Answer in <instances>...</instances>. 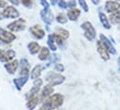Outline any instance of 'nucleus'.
Wrapping results in <instances>:
<instances>
[{"mask_svg":"<svg viewBox=\"0 0 120 110\" xmlns=\"http://www.w3.org/2000/svg\"><path fill=\"white\" fill-rule=\"evenodd\" d=\"M64 96L61 93H52L42 102L39 110H57L63 105Z\"/></svg>","mask_w":120,"mask_h":110,"instance_id":"obj_1","label":"nucleus"},{"mask_svg":"<svg viewBox=\"0 0 120 110\" xmlns=\"http://www.w3.org/2000/svg\"><path fill=\"white\" fill-rule=\"evenodd\" d=\"M46 82L48 84H50L51 86H57L62 84L65 81V77L61 75L60 72H54V71H49L45 78Z\"/></svg>","mask_w":120,"mask_h":110,"instance_id":"obj_2","label":"nucleus"},{"mask_svg":"<svg viewBox=\"0 0 120 110\" xmlns=\"http://www.w3.org/2000/svg\"><path fill=\"white\" fill-rule=\"evenodd\" d=\"M20 17V12L13 6H7L0 12V21L6 19H18Z\"/></svg>","mask_w":120,"mask_h":110,"instance_id":"obj_3","label":"nucleus"},{"mask_svg":"<svg viewBox=\"0 0 120 110\" xmlns=\"http://www.w3.org/2000/svg\"><path fill=\"white\" fill-rule=\"evenodd\" d=\"M81 29L84 31V37L88 41H93L96 38V31L93 27L92 23L90 21H85L81 24Z\"/></svg>","mask_w":120,"mask_h":110,"instance_id":"obj_4","label":"nucleus"},{"mask_svg":"<svg viewBox=\"0 0 120 110\" xmlns=\"http://www.w3.org/2000/svg\"><path fill=\"white\" fill-rule=\"evenodd\" d=\"M8 30L11 32H18V31H24L26 29V21L25 20L22 19V18H18V20H15L14 21L10 22L9 24H8Z\"/></svg>","mask_w":120,"mask_h":110,"instance_id":"obj_5","label":"nucleus"},{"mask_svg":"<svg viewBox=\"0 0 120 110\" xmlns=\"http://www.w3.org/2000/svg\"><path fill=\"white\" fill-rule=\"evenodd\" d=\"M15 39H16V35L13 32L0 27V42L4 44H10Z\"/></svg>","mask_w":120,"mask_h":110,"instance_id":"obj_6","label":"nucleus"},{"mask_svg":"<svg viewBox=\"0 0 120 110\" xmlns=\"http://www.w3.org/2000/svg\"><path fill=\"white\" fill-rule=\"evenodd\" d=\"M43 86V80L40 79V78H37L35 80H34V82H33V86L30 89L28 94L26 95L27 99L30 98V97H33L34 95H37V93L40 92L41 90V87Z\"/></svg>","mask_w":120,"mask_h":110,"instance_id":"obj_7","label":"nucleus"},{"mask_svg":"<svg viewBox=\"0 0 120 110\" xmlns=\"http://www.w3.org/2000/svg\"><path fill=\"white\" fill-rule=\"evenodd\" d=\"M40 16H41L43 21H44L47 25L51 24L52 21H54V16H53V13H52L51 10H50V7H49V8H43V9L40 11Z\"/></svg>","mask_w":120,"mask_h":110,"instance_id":"obj_8","label":"nucleus"},{"mask_svg":"<svg viewBox=\"0 0 120 110\" xmlns=\"http://www.w3.org/2000/svg\"><path fill=\"white\" fill-rule=\"evenodd\" d=\"M97 51L99 53V55L101 56V58L104 61H107L110 59V54L108 52V50L106 49V47L104 46V45L101 43V40L97 41Z\"/></svg>","mask_w":120,"mask_h":110,"instance_id":"obj_9","label":"nucleus"},{"mask_svg":"<svg viewBox=\"0 0 120 110\" xmlns=\"http://www.w3.org/2000/svg\"><path fill=\"white\" fill-rule=\"evenodd\" d=\"M16 56V52L12 49L8 50H2L0 49V61L1 62H8L12 60Z\"/></svg>","mask_w":120,"mask_h":110,"instance_id":"obj_10","label":"nucleus"},{"mask_svg":"<svg viewBox=\"0 0 120 110\" xmlns=\"http://www.w3.org/2000/svg\"><path fill=\"white\" fill-rule=\"evenodd\" d=\"M30 32L32 33V35L37 40L43 39L45 37V34H46L45 30L40 25H34V26L30 27Z\"/></svg>","mask_w":120,"mask_h":110,"instance_id":"obj_11","label":"nucleus"},{"mask_svg":"<svg viewBox=\"0 0 120 110\" xmlns=\"http://www.w3.org/2000/svg\"><path fill=\"white\" fill-rule=\"evenodd\" d=\"M100 40L101 41V43L104 45V46L106 47V49L108 50L110 55H116V50L114 46V45L112 44L111 40H109L105 35L103 34H100Z\"/></svg>","mask_w":120,"mask_h":110,"instance_id":"obj_12","label":"nucleus"},{"mask_svg":"<svg viewBox=\"0 0 120 110\" xmlns=\"http://www.w3.org/2000/svg\"><path fill=\"white\" fill-rule=\"evenodd\" d=\"M53 93H54L53 86H51L50 84H46L43 87V89H42V91H41V93H40V94L38 96L39 97V101L43 102L45 99H47L49 96H50Z\"/></svg>","mask_w":120,"mask_h":110,"instance_id":"obj_13","label":"nucleus"},{"mask_svg":"<svg viewBox=\"0 0 120 110\" xmlns=\"http://www.w3.org/2000/svg\"><path fill=\"white\" fill-rule=\"evenodd\" d=\"M118 9H120V4L117 1H116V0H108V1L105 2L104 10L107 13L111 14V13H113V12L118 10Z\"/></svg>","mask_w":120,"mask_h":110,"instance_id":"obj_14","label":"nucleus"},{"mask_svg":"<svg viewBox=\"0 0 120 110\" xmlns=\"http://www.w3.org/2000/svg\"><path fill=\"white\" fill-rule=\"evenodd\" d=\"M30 78V75H19L18 78L13 80V83L15 84V87L18 91H21L22 87L27 83L28 80Z\"/></svg>","mask_w":120,"mask_h":110,"instance_id":"obj_15","label":"nucleus"},{"mask_svg":"<svg viewBox=\"0 0 120 110\" xmlns=\"http://www.w3.org/2000/svg\"><path fill=\"white\" fill-rule=\"evenodd\" d=\"M19 64H20V62L18 60L12 59L8 62H6V64L4 65V68L9 74H15V72L19 69Z\"/></svg>","mask_w":120,"mask_h":110,"instance_id":"obj_16","label":"nucleus"},{"mask_svg":"<svg viewBox=\"0 0 120 110\" xmlns=\"http://www.w3.org/2000/svg\"><path fill=\"white\" fill-rule=\"evenodd\" d=\"M81 14V11L80 9L76 8V7H72V8H69L68 11H67V18L69 21H77V19L79 18Z\"/></svg>","mask_w":120,"mask_h":110,"instance_id":"obj_17","label":"nucleus"},{"mask_svg":"<svg viewBox=\"0 0 120 110\" xmlns=\"http://www.w3.org/2000/svg\"><path fill=\"white\" fill-rule=\"evenodd\" d=\"M44 69H45L44 66H42V65H36V66L32 69V71H31L30 78L32 80H35V79H37V78H40V76H41L42 71H43Z\"/></svg>","mask_w":120,"mask_h":110,"instance_id":"obj_18","label":"nucleus"},{"mask_svg":"<svg viewBox=\"0 0 120 110\" xmlns=\"http://www.w3.org/2000/svg\"><path fill=\"white\" fill-rule=\"evenodd\" d=\"M49 55H50V50H49V47L43 46V47L40 48V50L38 52V58H39V60L45 61V60H47L49 57Z\"/></svg>","mask_w":120,"mask_h":110,"instance_id":"obj_19","label":"nucleus"},{"mask_svg":"<svg viewBox=\"0 0 120 110\" xmlns=\"http://www.w3.org/2000/svg\"><path fill=\"white\" fill-rule=\"evenodd\" d=\"M38 103H39V97H38V95H34V96L27 99L26 107L29 110H34L38 105Z\"/></svg>","mask_w":120,"mask_h":110,"instance_id":"obj_20","label":"nucleus"},{"mask_svg":"<svg viewBox=\"0 0 120 110\" xmlns=\"http://www.w3.org/2000/svg\"><path fill=\"white\" fill-rule=\"evenodd\" d=\"M99 19H100V21L101 23V25L105 28L106 30H109L111 29V23L107 18V16L103 13V12H100L99 13Z\"/></svg>","mask_w":120,"mask_h":110,"instance_id":"obj_21","label":"nucleus"},{"mask_svg":"<svg viewBox=\"0 0 120 110\" xmlns=\"http://www.w3.org/2000/svg\"><path fill=\"white\" fill-rule=\"evenodd\" d=\"M108 20L112 24H120V9L111 13Z\"/></svg>","mask_w":120,"mask_h":110,"instance_id":"obj_22","label":"nucleus"},{"mask_svg":"<svg viewBox=\"0 0 120 110\" xmlns=\"http://www.w3.org/2000/svg\"><path fill=\"white\" fill-rule=\"evenodd\" d=\"M27 48H28L29 52H30L32 55H35V54H37L39 52L41 46L39 45V44L37 42H31V43L28 44Z\"/></svg>","mask_w":120,"mask_h":110,"instance_id":"obj_23","label":"nucleus"},{"mask_svg":"<svg viewBox=\"0 0 120 110\" xmlns=\"http://www.w3.org/2000/svg\"><path fill=\"white\" fill-rule=\"evenodd\" d=\"M54 33L57 34V35H59L60 37H61V38L64 39V40H67V39L69 38V36H70L69 31H67V30H65V29H63V28H61V27L56 28Z\"/></svg>","mask_w":120,"mask_h":110,"instance_id":"obj_24","label":"nucleus"},{"mask_svg":"<svg viewBox=\"0 0 120 110\" xmlns=\"http://www.w3.org/2000/svg\"><path fill=\"white\" fill-rule=\"evenodd\" d=\"M48 45H49V50H51L53 52H55L57 50V45L54 42L53 34H49V36H48Z\"/></svg>","mask_w":120,"mask_h":110,"instance_id":"obj_25","label":"nucleus"},{"mask_svg":"<svg viewBox=\"0 0 120 110\" xmlns=\"http://www.w3.org/2000/svg\"><path fill=\"white\" fill-rule=\"evenodd\" d=\"M55 20H56V21H57L58 23H60V24H65V23H67L68 18H67V16H66L64 13L60 12V13H59V14L56 16Z\"/></svg>","mask_w":120,"mask_h":110,"instance_id":"obj_26","label":"nucleus"},{"mask_svg":"<svg viewBox=\"0 0 120 110\" xmlns=\"http://www.w3.org/2000/svg\"><path fill=\"white\" fill-rule=\"evenodd\" d=\"M53 38H54V42H55L56 45L60 46V48H63V46L65 45V42H64L65 40L62 39L61 37H60L59 35L55 34V33H53Z\"/></svg>","mask_w":120,"mask_h":110,"instance_id":"obj_27","label":"nucleus"},{"mask_svg":"<svg viewBox=\"0 0 120 110\" xmlns=\"http://www.w3.org/2000/svg\"><path fill=\"white\" fill-rule=\"evenodd\" d=\"M78 3H79L80 7H82V9H83L85 12H88V11H89V6H88L86 0H78Z\"/></svg>","mask_w":120,"mask_h":110,"instance_id":"obj_28","label":"nucleus"},{"mask_svg":"<svg viewBox=\"0 0 120 110\" xmlns=\"http://www.w3.org/2000/svg\"><path fill=\"white\" fill-rule=\"evenodd\" d=\"M54 69L56 70V71H58V72H63L64 71V66L61 64V63H59V62H57L56 64H55V66H54Z\"/></svg>","mask_w":120,"mask_h":110,"instance_id":"obj_29","label":"nucleus"},{"mask_svg":"<svg viewBox=\"0 0 120 110\" xmlns=\"http://www.w3.org/2000/svg\"><path fill=\"white\" fill-rule=\"evenodd\" d=\"M58 6L61 9H67L68 8V4H67V2L65 0H59Z\"/></svg>","mask_w":120,"mask_h":110,"instance_id":"obj_30","label":"nucleus"},{"mask_svg":"<svg viewBox=\"0 0 120 110\" xmlns=\"http://www.w3.org/2000/svg\"><path fill=\"white\" fill-rule=\"evenodd\" d=\"M33 1L34 0H20V2L26 7H31L33 6Z\"/></svg>","mask_w":120,"mask_h":110,"instance_id":"obj_31","label":"nucleus"},{"mask_svg":"<svg viewBox=\"0 0 120 110\" xmlns=\"http://www.w3.org/2000/svg\"><path fill=\"white\" fill-rule=\"evenodd\" d=\"M40 3L43 7V8H49V4L47 0H40Z\"/></svg>","mask_w":120,"mask_h":110,"instance_id":"obj_32","label":"nucleus"},{"mask_svg":"<svg viewBox=\"0 0 120 110\" xmlns=\"http://www.w3.org/2000/svg\"><path fill=\"white\" fill-rule=\"evenodd\" d=\"M67 4H68V8L75 7V6H76V3H75V0H70L69 2H67Z\"/></svg>","mask_w":120,"mask_h":110,"instance_id":"obj_33","label":"nucleus"},{"mask_svg":"<svg viewBox=\"0 0 120 110\" xmlns=\"http://www.w3.org/2000/svg\"><path fill=\"white\" fill-rule=\"evenodd\" d=\"M7 6H8V3L5 0H0V9L5 8Z\"/></svg>","mask_w":120,"mask_h":110,"instance_id":"obj_34","label":"nucleus"},{"mask_svg":"<svg viewBox=\"0 0 120 110\" xmlns=\"http://www.w3.org/2000/svg\"><path fill=\"white\" fill-rule=\"evenodd\" d=\"M9 3H11L12 5H15V6H18L20 4V0H8Z\"/></svg>","mask_w":120,"mask_h":110,"instance_id":"obj_35","label":"nucleus"},{"mask_svg":"<svg viewBox=\"0 0 120 110\" xmlns=\"http://www.w3.org/2000/svg\"><path fill=\"white\" fill-rule=\"evenodd\" d=\"M91 2H92V4L93 5H95V6H97V5H99L100 4V0H90Z\"/></svg>","mask_w":120,"mask_h":110,"instance_id":"obj_36","label":"nucleus"},{"mask_svg":"<svg viewBox=\"0 0 120 110\" xmlns=\"http://www.w3.org/2000/svg\"><path fill=\"white\" fill-rule=\"evenodd\" d=\"M58 2H59V0H50V4H51L52 6H54V5L58 4Z\"/></svg>","mask_w":120,"mask_h":110,"instance_id":"obj_37","label":"nucleus"},{"mask_svg":"<svg viewBox=\"0 0 120 110\" xmlns=\"http://www.w3.org/2000/svg\"><path fill=\"white\" fill-rule=\"evenodd\" d=\"M117 62H118V66H119V72H120V56L118 57V59H117Z\"/></svg>","mask_w":120,"mask_h":110,"instance_id":"obj_38","label":"nucleus"},{"mask_svg":"<svg viewBox=\"0 0 120 110\" xmlns=\"http://www.w3.org/2000/svg\"><path fill=\"white\" fill-rule=\"evenodd\" d=\"M57 110H61V109H57Z\"/></svg>","mask_w":120,"mask_h":110,"instance_id":"obj_39","label":"nucleus"}]
</instances>
